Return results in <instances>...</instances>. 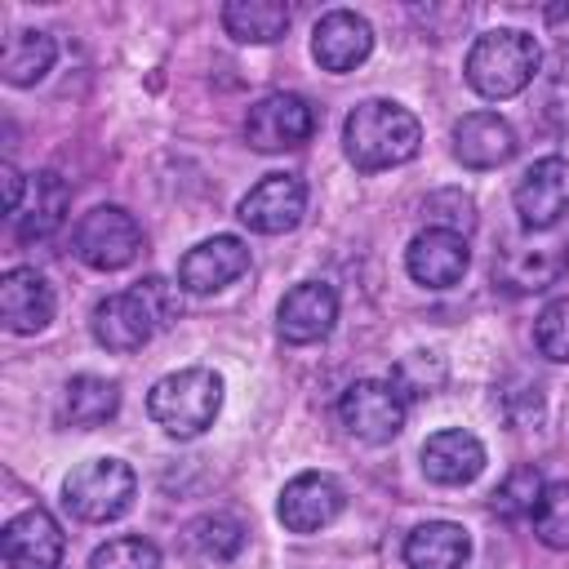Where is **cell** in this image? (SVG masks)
Segmentation results:
<instances>
[{
  "instance_id": "obj_1",
  "label": "cell",
  "mask_w": 569,
  "mask_h": 569,
  "mask_svg": "<svg viewBox=\"0 0 569 569\" xmlns=\"http://www.w3.org/2000/svg\"><path fill=\"white\" fill-rule=\"evenodd\" d=\"M422 147V124L409 107L387 102V98H365L351 107L347 124H342V151L360 173H378V169H396L405 160H413Z\"/></svg>"
},
{
  "instance_id": "obj_2",
  "label": "cell",
  "mask_w": 569,
  "mask_h": 569,
  "mask_svg": "<svg viewBox=\"0 0 569 569\" xmlns=\"http://www.w3.org/2000/svg\"><path fill=\"white\" fill-rule=\"evenodd\" d=\"M173 316H178V298H173L169 280L147 276V280H138L133 289L107 293V298L93 307L89 329H93V338H98L107 351H138V347H147L151 333L164 329Z\"/></svg>"
},
{
  "instance_id": "obj_3",
  "label": "cell",
  "mask_w": 569,
  "mask_h": 569,
  "mask_svg": "<svg viewBox=\"0 0 569 569\" xmlns=\"http://www.w3.org/2000/svg\"><path fill=\"white\" fill-rule=\"evenodd\" d=\"M222 409V378L204 365H191V369H173L164 378L151 382L147 391V413L151 422L173 436V440H196L213 427Z\"/></svg>"
},
{
  "instance_id": "obj_4",
  "label": "cell",
  "mask_w": 569,
  "mask_h": 569,
  "mask_svg": "<svg viewBox=\"0 0 569 569\" xmlns=\"http://www.w3.org/2000/svg\"><path fill=\"white\" fill-rule=\"evenodd\" d=\"M538 67H542V49L529 31L493 27V31L476 36V44L467 53V84L480 98L502 102V98H516L520 89H529Z\"/></svg>"
},
{
  "instance_id": "obj_5",
  "label": "cell",
  "mask_w": 569,
  "mask_h": 569,
  "mask_svg": "<svg viewBox=\"0 0 569 569\" xmlns=\"http://www.w3.org/2000/svg\"><path fill=\"white\" fill-rule=\"evenodd\" d=\"M133 493H138V476L120 458H89V462H80L62 480L67 511L80 516V520H89V525L120 520L133 507Z\"/></svg>"
},
{
  "instance_id": "obj_6",
  "label": "cell",
  "mask_w": 569,
  "mask_h": 569,
  "mask_svg": "<svg viewBox=\"0 0 569 569\" xmlns=\"http://www.w3.org/2000/svg\"><path fill=\"white\" fill-rule=\"evenodd\" d=\"M71 249L84 267L93 271H120L142 253V227L133 222L129 209L120 204H93L76 231H71Z\"/></svg>"
},
{
  "instance_id": "obj_7",
  "label": "cell",
  "mask_w": 569,
  "mask_h": 569,
  "mask_svg": "<svg viewBox=\"0 0 569 569\" xmlns=\"http://www.w3.org/2000/svg\"><path fill=\"white\" fill-rule=\"evenodd\" d=\"M338 418L342 427L365 440V445H387L405 431V418H409V405H405V391L391 382V378H360L342 391L338 400Z\"/></svg>"
},
{
  "instance_id": "obj_8",
  "label": "cell",
  "mask_w": 569,
  "mask_h": 569,
  "mask_svg": "<svg viewBox=\"0 0 569 569\" xmlns=\"http://www.w3.org/2000/svg\"><path fill=\"white\" fill-rule=\"evenodd\" d=\"M316 133V111L302 93H267L244 116V142L253 151H293Z\"/></svg>"
},
{
  "instance_id": "obj_9",
  "label": "cell",
  "mask_w": 569,
  "mask_h": 569,
  "mask_svg": "<svg viewBox=\"0 0 569 569\" xmlns=\"http://www.w3.org/2000/svg\"><path fill=\"white\" fill-rule=\"evenodd\" d=\"M307 213V182L298 173H267L258 187L244 191L236 218L258 231V236H280V231H293Z\"/></svg>"
},
{
  "instance_id": "obj_10",
  "label": "cell",
  "mask_w": 569,
  "mask_h": 569,
  "mask_svg": "<svg viewBox=\"0 0 569 569\" xmlns=\"http://www.w3.org/2000/svg\"><path fill=\"white\" fill-rule=\"evenodd\" d=\"M511 200H516V213H520L525 227H533V231L556 227V222L569 213V160H565V156H542V160H533V164L520 173Z\"/></svg>"
},
{
  "instance_id": "obj_11",
  "label": "cell",
  "mask_w": 569,
  "mask_h": 569,
  "mask_svg": "<svg viewBox=\"0 0 569 569\" xmlns=\"http://www.w3.org/2000/svg\"><path fill=\"white\" fill-rule=\"evenodd\" d=\"M467 267H471V249H467V236L462 231L427 227L405 249V271L422 289H449V284H458L467 276Z\"/></svg>"
},
{
  "instance_id": "obj_12",
  "label": "cell",
  "mask_w": 569,
  "mask_h": 569,
  "mask_svg": "<svg viewBox=\"0 0 569 569\" xmlns=\"http://www.w3.org/2000/svg\"><path fill=\"white\" fill-rule=\"evenodd\" d=\"M276 516L289 533H320L342 516V485L325 471H302L280 489Z\"/></svg>"
},
{
  "instance_id": "obj_13",
  "label": "cell",
  "mask_w": 569,
  "mask_h": 569,
  "mask_svg": "<svg viewBox=\"0 0 569 569\" xmlns=\"http://www.w3.org/2000/svg\"><path fill=\"white\" fill-rule=\"evenodd\" d=\"M333 325H338V293H333V284H325V280H302V284H293V289L280 298V307H276V329H280V338L293 342V347H307V342L329 338Z\"/></svg>"
},
{
  "instance_id": "obj_14",
  "label": "cell",
  "mask_w": 569,
  "mask_h": 569,
  "mask_svg": "<svg viewBox=\"0 0 569 569\" xmlns=\"http://www.w3.org/2000/svg\"><path fill=\"white\" fill-rule=\"evenodd\" d=\"M249 271V244L240 236H209L178 262V284L187 293H218Z\"/></svg>"
},
{
  "instance_id": "obj_15",
  "label": "cell",
  "mask_w": 569,
  "mask_h": 569,
  "mask_svg": "<svg viewBox=\"0 0 569 569\" xmlns=\"http://www.w3.org/2000/svg\"><path fill=\"white\" fill-rule=\"evenodd\" d=\"M0 547L13 569H58L67 538H62V525L44 507H27L4 525Z\"/></svg>"
},
{
  "instance_id": "obj_16",
  "label": "cell",
  "mask_w": 569,
  "mask_h": 569,
  "mask_svg": "<svg viewBox=\"0 0 569 569\" xmlns=\"http://www.w3.org/2000/svg\"><path fill=\"white\" fill-rule=\"evenodd\" d=\"M369 53H373V27L351 9H329L311 31V58L333 76L356 71Z\"/></svg>"
},
{
  "instance_id": "obj_17",
  "label": "cell",
  "mask_w": 569,
  "mask_h": 569,
  "mask_svg": "<svg viewBox=\"0 0 569 569\" xmlns=\"http://www.w3.org/2000/svg\"><path fill=\"white\" fill-rule=\"evenodd\" d=\"M53 284L36 267H9L0 276V320L9 333H40L53 320Z\"/></svg>"
},
{
  "instance_id": "obj_18",
  "label": "cell",
  "mask_w": 569,
  "mask_h": 569,
  "mask_svg": "<svg viewBox=\"0 0 569 569\" xmlns=\"http://www.w3.org/2000/svg\"><path fill=\"white\" fill-rule=\"evenodd\" d=\"M516 129L498 111H467L453 124V156L467 169H498L516 156Z\"/></svg>"
},
{
  "instance_id": "obj_19",
  "label": "cell",
  "mask_w": 569,
  "mask_h": 569,
  "mask_svg": "<svg viewBox=\"0 0 569 569\" xmlns=\"http://www.w3.org/2000/svg\"><path fill=\"white\" fill-rule=\"evenodd\" d=\"M485 471V445L462 431V427H445L436 436H427L422 445V476L431 485H471Z\"/></svg>"
},
{
  "instance_id": "obj_20",
  "label": "cell",
  "mask_w": 569,
  "mask_h": 569,
  "mask_svg": "<svg viewBox=\"0 0 569 569\" xmlns=\"http://www.w3.org/2000/svg\"><path fill=\"white\" fill-rule=\"evenodd\" d=\"M67 222V182L53 169H40L27 178L22 204L9 213V227L18 240H49Z\"/></svg>"
},
{
  "instance_id": "obj_21",
  "label": "cell",
  "mask_w": 569,
  "mask_h": 569,
  "mask_svg": "<svg viewBox=\"0 0 569 569\" xmlns=\"http://www.w3.org/2000/svg\"><path fill=\"white\" fill-rule=\"evenodd\" d=\"M471 556V538L453 520H427L405 538L409 569H462Z\"/></svg>"
},
{
  "instance_id": "obj_22",
  "label": "cell",
  "mask_w": 569,
  "mask_h": 569,
  "mask_svg": "<svg viewBox=\"0 0 569 569\" xmlns=\"http://www.w3.org/2000/svg\"><path fill=\"white\" fill-rule=\"evenodd\" d=\"M560 271H565V253L560 249H542V244H511L493 262L498 284H507L516 293H538V289L556 284Z\"/></svg>"
},
{
  "instance_id": "obj_23",
  "label": "cell",
  "mask_w": 569,
  "mask_h": 569,
  "mask_svg": "<svg viewBox=\"0 0 569 569\" xmlns=\"http://www.w3.org/2000/svg\"><path fill=\"white\" fill-rule=\"evenodd\" d=\"M116 409H120V387L98 373H76L58 400V418L67 427H102L107 418H116Z\"/></svg>"
},
{
  "instance_id": "obj_24",
  "label": "cell",
  "mask_w": 569,
  "mask_h": 569,
  "mask_svg": "<svg viewBox=\"0 0 569 569\" xmlns=\"http://www.w3.org/2000/svg\"><path fill=\"white\" fill-rule=\"evenodd\" d=\"M289 4L280 0H227L222 4V27L240 44H271L289 31Z\"/></svg>"
},
{
  "instance_id": "obj_25",
  "label": "cell",
  "mask_w": 569,
  "mask_h": 569,
  "mask_svg": "<svg viewBox=\"0 0 569 569\" xmlns=\"http://www.w3.org/2000/svg\"><path fill=\"white\" fill-rule=\"evenodd\" d=\"M53 58H58L53 36L22 27V31H13V36L4 40V49H0V76H4V84L27 89V84H36V80L49 76Z\"/></svg>"
},
{
  "instance_id": "obj_26",
  "label": "cell",
  "mask_w": 569,
  "mask_h": 569,
  "mask_svg": "<svg viewBox=\"0 0 569 569\" xmlns=\"http://www.w3.org/2000/svg\"><path fill=\"white\" fill-rule=\"evenodd\" d=\"M187 551L204 565H222V560H236L240 547H244V525L231 516V511H209V516H196L182 533Z\"/></svg>"
},
{
  "instance_id": "obj_27",
  "label": "cell",
  "mask_w": 569,
  "mask_h": 569,
  "mask_svg": "<svg viewBox=\"0 0 569 569\" xmlns=\"http://www.w3.org/2000/svg\"><path fill=\"white\" fill-rule=\"evenodd\" d=\"M533 533L551 551H569V480L542 485V498L533 507Z\"/></svg>"
},
{
  "instance_id": "obj_28",
  "label": "cell",
  "mask_w": 569,
  "mask_h": 569,
  "mask_svg": "<svg viewBox=\"0 0 569 569\" xmlns=\"http://www.w3.org/2000/svg\"><path fill=\"white\" fill-rule=\"evenodd\" d=\"M89 569H160V547H156L151 538L124 533V538L102 542V547L89 556Z\"/></svg>"
},
{
  "instance_id": "obj_29",
  "label": "cell",
  "mask_w": 569,
  "mask_h": 569,
  "mask_svg": "<svg viewBox=\"0 0 569 569\" xmlns=\"http://www.w3.org/2000/svg\"><path fill=\"white\" fill-rule=\"evenodd\" d=\"M538 498H542V476H538L533 467H516V471L493 489V511L507 516V520H516V516H533Z\"/></svg>"
},
{
  "instance_id": "obj_30",
  "label": "cell",
  "mask_w": 569,
  "mask_h": 569,
  "mask_svg": "<svg viewBox=\"0 0 569 569\" xmlns=\"http://www.w3.org/2000/svg\"><path fill=\"white\" fill-rule=\"evenodd\" d=\"M533 342L547 360L556 365H569V298H556L538 311L533 320Z\"/></svg>"
},
{
  "instance_id": "obj_31",
  "label": "cell",
  "mask_w": 569,
  "mask_h": 569,
  "mask_svg": "<svg viewBox=\"0 0 569 569\" xmlns=\"http://www.w3.org/2000/svg\"><path fill=\"white\" fill-rule=\"evenodd\" d=\"M542 116L551 129L569 133V49H560L542 71Z\"/></svg>"
}]
</instances>
